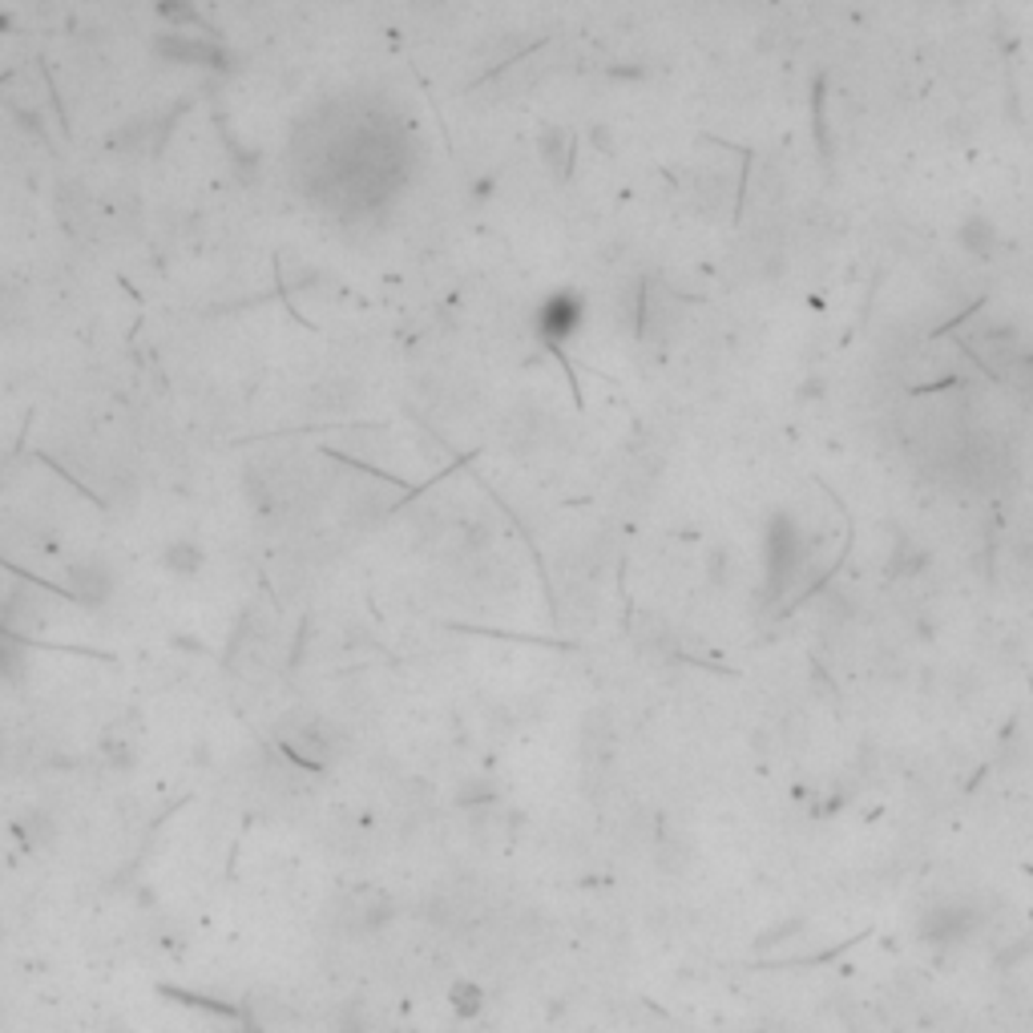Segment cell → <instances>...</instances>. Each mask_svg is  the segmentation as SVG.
I'll return each instance as SVG.
<instances>
[{
  "label": "cell",
  "mask_w": 1033,
  "mask_h": 1033,
  "mask_svg": "<svg viewBox=\"0 0 1033 1033\" xmlns=\"http://www.w3.org/2000/svg\"><path fill=\"white\" fill-rule=\"evenodd\" d=\"M166 566L178 569V574H194V569L202 566V553L194 550V545H174V550L166 553Z\"/></svg>",
  "instance_id": "obj_3"
},
{
  "label": "cell",
  "mask_w": 1033,
  "mask_h": 1033,
  "mask_svg": "<svg viewBox=\"0 0 1033 1033\" xmlns=\"http://www.w3.org/2000/svg\"><path fill=\"white\" fill-rule=\"evenodd\" d=\"M0 771H4V743H0Z\"/></svg>",
  "instance_id": "obj_5"
},
{
  "label": "cell",
  "mask_w": 1033,
  "mask_h": 1033,
  "mask_svg": "<svg viewBox=\"0 0 1033 1033\" xmlns=\"http://www.w3.org/2000/svg\"><path fill=\"white\" fill-rule=\"evenodd\" d=\"M578 324H581V303L574 295H557V299H550L545 303V312H541V336L557 348L562 340H569L574 331H578Z\"/></svg>",
  "instance_id": "obj_1"
},
{
  "label": "cell",
  "mask_w": 1033,
  "mask_h": 1033,
  "mask_svg": "<svg viewBox=\"0 0 1033 1033\" xmlns=\"http://www.w3.org/2000/svg\"><path fill=\"white\" fill-rule=\"evenodd\" d=\"M453 1001H456V1013H477V1009H481V990H477V985H456Z\"/></svg>",
  "instance_id": "obj_4"
},
{
  "label": "cell",
  "mask_w": 1033,
  "mask_h": 1033,
  "mask_svg": "<svg viewBox=\"0 0 1033 1033\" xmlns=\"http://www.w3.org/2000/svg\"><path fill=\"white\" fill-rule=\"evenodd\" d=\"M16 832H21V840H25L29 848H45V844H53L58 823H53V816H49V811H29V816H21V820H16Z\"/></svg>",
  "instance_id": "obj_2"
}]
</instances>
